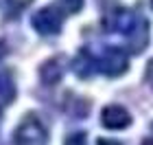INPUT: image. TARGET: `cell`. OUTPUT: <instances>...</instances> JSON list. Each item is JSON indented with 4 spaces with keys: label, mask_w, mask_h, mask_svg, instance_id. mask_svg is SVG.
<instances>
[{
    "label": "cell",
    "mask_w": 153,
    "mask_h": 145,
    "mask_svg": "<svg viewBox=\"0 0 153 145\" xmlns=\"http://www.w3.org/2000/svg\"><path fill=\"white\" fill-rule=\"evenodd\" d=\"M59 5L64 7V11H68V13H79L83 9V0H59Z\"/></svg>",
    "instance_id": "obj_9"
},
{
    "label": "cell",
    "mask_w": 153,
    "mask_h": 145,
    "mask_svg": "<svg viewBox=\"0 0 153 145\" xmlns=\"http://www.w3.org/2000/svg\"><path fill=\"white\" fill-rule=\"evenodd\" d=\"M151 7H153V0H151Z\"/></svg>",
    "instance_id": "obj_15"
},
{
    "label": "cell",
    "mask_w": 153,
    "mask_h": 145,
    "mask_svg": "<svg viewBox=\"0 0 153 145\" xmlns=\"http://www.w3.org/2000/svg\"><path fill=\"white\" fill-rule=\"evenodd\" d=\"M101 123L105 128L109 130H123V128H127L131 125V114L125 110L123 106H107V108H103V112H101Z\"/></svg>",
    "instance_id": "obj_5"
},
{
    "label": "cell",
    "mask_w": 153,
    "mask_h": 145,
    "mask_svg": "<svg viewBox=\"0 0 153 145\" xmlns=\"http://www.w3.org/2000/svg\"><path fill=\"white\" fill-rule=\"evenodd\" d=\"M147 81L153 86V59L149 62V66H147Z\"/></svg>",
    "instance_id": "obj_11"
},
{
    "label": "cell",
    "mask_w": 153,
    "mask_h": 145,
    "mask_svg": "<svg viewBox=\"0 0 153 145\" xmlns=\"http://www.w3.org/2000/svg\"><path fill=\"white\" fill-rule=\"evenodd\" d=\"M64 145H88V136H85V132H74L66 139Z\"/></svg>",
    "instance_id": "obj_10"
},
{
    "label": "cell",
    "mask_w": 153,
    "mask_h": 145,
    "mask_svg": "<svg viewBox=\"0 0 153 145\" xmlns=\"http://www.w3.org/2000/svg\"><path fill=\"white\" fill-rule=\"evenodd\" d=\"M127 55H125L123 48L118 46H109L103 51V55L99 59H96V68L107 75V77H118V75H123L125 71H127Z\"/></svg>",
    "instance_id": "obj_3"
},
{
    "label": "cell",
    "mask_w": 153,
    "mask_h": 145,
    "mask_svg": "<svg viewBox=\"0 0 153 145\" xmlns=\"http://www.w3.org/2000/svg\"><path fill=\"white\" fill-rule=\"evenodd\" d=\"M33 29L42 35H55V33L61 31V24H64V13L55 7H44L33 13Z\"/></svg>",
    "instance_id": "obj_4"
},
{
    "label": "cell",
    "mask_w": 153,
    "mask_h": 145,
    "mask_svg": "<svg viewBox=\"0 0 153 145\" xmlns=\"http://www.w3.org/2000/svg\"><path fill=\"white\" fill-rule=\"evenodd\" d=\"M103 26L109 33H120L129 40V48L140 53L149 44V24L131 9H114L103 18Z\"/></svg>",
    "instance_id": "obj_1"
},
{
    "label": "cell",
    "mask_w": 153,
    "mask_h": 145,
    "mask_svg": "<svg viewBox=\"0 0 153 145\" xmlns=\"http://www.w3.org/2000/svg\"><path fill=\"white\" fill-rule=\"evenodd\" d=\"M0 99L4 103H11L16 99V81L11 71H0Z\"/></svg>",
    "instance_id": "obj_8"
},
{
    "label": "cell",
    "mask_w": 153,
    "mask_h": 145,
    "mask_svg": "<svg viewBox=\"0 0 153 145\" xmlns=\"http://www.w3.org/2000/svg\"><path fill=\"white\" fill-rule=\"evenodd\" d=\"M142 145H153V141H151V139H147V141H142Z\"/></svg>",
    "instance_id": "obj_14"
},
{
    "label": "cell",
    "mask_w": 153,
    "mask_h": 145,
    "mask_svg": "<svg viewBox=\"0 0 153 145\" xmlns=\"http://www.w3.org/2000/svg\"><path fill=\"white\" fill-rule=\"evenodd\" d=\"M61 75H64V64H61L59 57L46 59L44 64L39 66V77H42V81H44L46 86L57 84V81L61 79Z\"/></svg>",
    "instance_id": "obj_6"
},
{
    "label": "cell",
    "mask_w": 153,
    "mask_h": 145,
    "mask_svg": "<svg viewBox=\"0 0 153 145\" xmlns=\"http://www.w3.org/2000/svg\"><path fill=\"white\" fill-rule=\"evenodd\" d=\"M72 68H74V73L79 75V77L88 79L90 75L96 71V59L92 57V53H90L88 48H81L79 55H76L74 62H72Z\"/></svg>",
    "instance_id": "obj_7"
},
{
    "label": "cell",
    "mask_w": 153,
    "mask_h": 145,
    "mask_svg": "<svg viewBox=\"0 0 153 145\" xmlns=\"http://www.w3.org/2000/svg\"><path fill=\"white\" fill-rule=\"evenodd\" d=\"M96 145H123V143H118V141H114V139H99V141H96Z\"/></svg>",
    "instance_id": "obj_12"
},
{
    "label": "cell",
    "mask_w": 153,
    "mask_h": 145,
    "mask_svg": "<svg viewBox=\"0 0 153 145\" xmlns=\"http://www.w3.org/2000/svg\"><path fill=\"white\" fill-rule=\"evenodd\" d=\"M7 55V44L2 42V40H0V62H2V57Z\"/></svg>",
    "instance_id": "obj_13"
},
{
    "label": "cell",
    "mask_w": 153,
    "mask_h": 145,
    "mask_svg": "<svg viewBox=\"0 0 153 145\" xmlns=\"http://www.w3.org/2000/svg\"><path fill=\"white\" fill-rule=\"evenodd\" d=\"M13 143L16 145H46L48 143V132L37 114L29 112L20 121V125L16 128V134H13Z\"/></svg>",
    "instance_id": "obj_2"
}]
</instances>
